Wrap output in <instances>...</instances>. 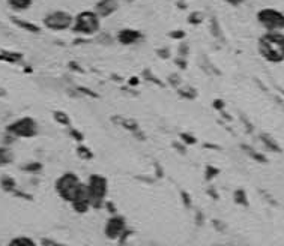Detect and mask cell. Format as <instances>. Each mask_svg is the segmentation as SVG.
Segmentation results:
<instances>
[{
  "label": "cell",
  "mask_w": 284,
  "mask_h": 246,
  "mask_svg": "<svg viewBox=\"0 0 284 246\" xmlns=\"http://www.w3.org/2000/svg\"><path fill=\"white\" fill-rule=\"evenodd\" d=\"M208 195H209L212 200H219V195H218L217 189H214V188H209V189H208Z\"/></svg>",
  "instance_id": "obj_32"
},
{
  "label": "cell",
  "mask_w": 284,
  "mask_h": 246,
  "mask_svg": "<svg viewBox=\"0 0 284 246\" xmlns=\"http://www.w3.org/2000/svg\"><path fill=\"white\" fill-rule=\"evenodd\" d=\"M41 246H71V245L57 242V240H53V239H48V237H43L41 239Z\"/></svg>",
  "instance_id": "obj_24"
},
{
  "label": "cell",
  "mask_w": 284,
  "mask_h": 246,
  "mask_svg": "<svg viewBox=\"0 0 284 246\" xmlns=\"http://www.w3.org/2000/svg\"><path fill=\"white\" fill-rule=\"evenodd\" d=\"M15 23L20 26V27H23L29 32H39V27L35 26V24H30V23H26V21H22V20H15Z\"/></svg>",
  "instance_id": "obj_25"
},
{
  "label": "cell",
  "mask_w": 284,
  "mask_h": 246,
  "mask_svg": "<svg viewBox=\"0 0 284 246\" xmlns=\"http://www.w3.org/2000/svg\"><path fill=\"white\" fill-rule=\"evenodd\" d=\"M212 224H214V227H215L218 231H224V230H226V224H224V222H221L219 219H214Z\"/></svg>",
  "instance_id": "obj_29"
},
{
  "label": "cell",
  "mask_w": 284,
  "mask_h": 246,
  "mask_svg": "<svg viewBox=\"0 0 284 246\" xmlns=\"http://www.w3.org/2000/svg\"><path fill=\"white\" fill-rule=\"evenodd\" d=\"M257 21L266 32L284 30V12L275 8H263L257 12Z\"/></svg>",
  "instance_id": "obj_5"
},
{
  "label": "cell",
  "mask_w": 284,
  "mask_h": 246,
  "mask_svg": "<svg viewBox=\"0 0 284 246\" xmlns=\"http://www.w3.org/2000/svg\"><path fill=\"white\" fill-rule=\"evenodd\" d=\"M8 3L15 11H26L27 8L32 6L33 0H8Z\"/></svg>",
  "instance_id": "obj_18"
},
{
  "label": "cell",
  "mask_w": 284,
  "mask_h": 246,
  "mask_svg": "<svg viewBox=\"0 0 284 246\" xmlns=\"http://www.w3.org/2000/svg\"><path fill=\"white\" fill-rule=\"evenodd\" d=\"M127 230H128L127 219L125 216H122L119 213L111 215L104 224V236L109 240H119Z\"/></svg>",
  "instance_id": "obj_8"
},
{
  "label": "cell",
  "mask_w": 284,
  "mask_h": 246,
  "mask_svg": "<svg viewBox=\"0 0 284 246\" xmlns=\"http://www.w3.org/2000/svg\"><path fill=\"white\" fill-rule=\"evenodd\" d=\"M74 24V17L66 11H54L44 18V26L50 30H68Z\"/></svg>",
  "instance_id": "obj_7"
},
{
  "label": "cell",
  "mask_w": 284,
  "mask_h": 246,
  "mask_svg": "<svg viewBox=\"0 0 284 246\" xmlns=\"http://www.w3.org/2000/svg\"><path fill=\"white\" fill-rule=\"evenodd\" d=\"M99 27H101L99 17L95 14V11H83L77 17H74V24L71 29L77 35L90 36L95 35L99 30Z\"/></svg>",
  "instance_id": "obj_4"
},
{
  "label": "cell",
  "mask_w": 284,
  "mask_h": 246,
  "mask_svg": "<svg viewBox=\"0 0 284 246\" xmlns=\"http://www.w3.org/2000/svg\"><path fill=\"white\" fill-rule=\"evenodd\" d=\"M203 222H205V215H203L200 210H197L196 212V224L198 225V227H201Z\"/></svg>",
  "instance_id": "obj_30"
},
{
  "label": "cell",
  "mask_w": 284,
  "mask_h": 246,
  "mask_svg": "<svg viewBox=\"0 0 284 246\" xmlns=\"http://www.w3.org/2000/svg\"><path fill=\"white\" fill-rule=\"evenodd\" d=\"M180 143H184V144H196V137H193L191 134H187V132H182L180 134Z\"/></svg>",
  "instance_id": "obj_26"
},
{
  "label": "cell",
  "mask_w": 284,
  "mask_h": 246,
  "mask_svg": "<svg viewBox=\"0 0 284 246\" xmlns=\"http://www.w3.org/2000/svg\"><path fill=\"white\" fill-rule=\"evenodd\" d=\"M6 132L14 138H33L38 135V123L32 117H22L8 125Z\"/></svg>",
  "instance_id": "obj_6"
},
{
  "label": "cell",
  "mask_w": 284,
  "mask_h": 246,
  "mask_svg": "<svg viewBox=\"0 0 284 246\" xmlns=\"http://www.w3.org/2000/svg\"><path fill=\"white\" fill-rule=\"evenodd\" d=\"M119 9V0H99L95 5V14L99 18H106Z\"/></svg>",
  "instance_id": "obj_10"
},
{
  "label": "cell",
  "mask_w": 284,
  "mask_h": 246,
  "mask_svg": "<svg viewBox=\"0 0 284 246\" xmlns=\"http://www.w3.org/2000/svg\"><path fill=\"white\" fill-rule=\"evenodd\" d=\"M69 135H71L75 141H78V143H83V141H85V135L81 134L78 129H75V128H71V126H69Z\"/></svg>",
  "instance_id": "obj_27"
},
{
  "label": "cell",
  "mask_w": 284,
  "mask_h": 246,
  "mask_svg": "<svg viewBox=\"0 0 284 246\" xmlns=\"http://www.w3.org/2000/svg\"><path fill=\"white\" fill-rule=\"evenodd\" d=\"M77 155H78V158H81L83 161H90V159H93V153H92V150L89 149V147H86L85 144H80L78 147H77Z\"/></svg>",
  "instance_id": "obj_20"
},
{
  "label": "cell",
  "mask_w": 284,
  "mask_h": 246,
  "mask_svg": "<svg viewBox=\"0 0 284 246\" xmlns=\"http://www.w3.org/2000/svg\"><path fill=\"white\" fill-rule=\"evenodd\" d=\"M12 161H14V152L9 147L0 146V167L9 165Z\"/></svg>",
  "instance_id": "obj_17"
},
{
  "label": "cell",
  "mask_w": 284,
  "mask_h": 246,
  "mask_svg": "<svg viewBox=\"0 0 284 246\" xmlns=\"http://www.w3.org/2000/svg\"><path fill=\"white\" fill-rule=\"evenodd\" d=\"M180 200H182V204L185 206V209H191L193 207V198H191V195L187 191H180Z\"/></svg>",
  "instance_id": "obj_23"
},
{
  "label": "cell",
  "mask_w": 284,
  "mask_h": 246,
  "mask_svg": "<svg viewBox=\"0 0 284 246\" xmlns=\"http://www.w3.org/2000/svg\"><path fill=\"white\" fill-rule=\"evenodd\" d=\"M104 209L107 210V213H110V216L111 215H117L119 212H117V207L114 206V203L113 201H106V204H104Z\"/></svg>",
  "instance_id": "obj_28"
},
{
  "label": "cell",
  "mask_w": 284,
  "mask_h": 246,
  "mask_svg": "<svg viewBox=\"0 0 284 246\" xmlns=\"http://www.w3.org/2000/svg\"><path fill=\"white\" fill-rule=\"evenodd\" d=\"M240 149L245 152L253 161H256V162H259V164H268V158L263 155V153H260V152H257L254 147H251V146H248V144H240Z\"/></svg>",
  "instance_id": "obj_13"
},
{
  "label": "cell",
  "mask_w": 284,
  "mask_h": 246,
  "mask_svg": "<svg viewBox=\"0 0 284 246\" xmlns=\"http://www.w3.org/2000/svg\"><path fill=\"white\" fill-rule=\"evenodd\" d=\"M71 207L78 215H85V213H87L92 209V206H90V197H89V191H87L86 183L81 184V188L78 189L77 195L71 201Z\"/></svg>",
  "instance_id": "obj_9"
},
{
  "label": "cell",
  "mask_w": 284,
  "mask_h": 246,
  "mask_svg": "<svg viewBox=\"0 0 284 246\" xmlns=\"http://www.w3.org/2000/svg\"><path fill=\"white\" fill-rule=\"evenodd\" d=\"M177 150H180L182 153H185V147H182V144H180V141H179V144H177V143H175V144H173Z\"/></svg>",
  "instance_id": "obj_35"
},
{
  "label": "cell",
  "mask_w": 284,
  "mask_h": 246,
  "mask_svg": "<svg viewBox=\"0 0 284 246\" xmlns=\"http://www.w3.org/2000/svg\"><path fill=\"white\" fill-rule=\"evenodd\" d=\"M214 107L217 110H222V108H224V102H222V101H215L214 102Z\"/></svg>",
  "instance_id": "obj_34"
},
{
  "label": "cell",
  "mask_w": 284,
  "mask_h": 246,
  "mask_svg": "<svg viewBox=\"0 0 284 246\" xmlns=\"http://www.w3.org/2000/svg\"><path fill=\"white\" fill-rule=\"evenodd\" d=\"M141 39H143V33H140L138 30L134 29H124L117 33V41L122 45H132Z\"/></svg>",
  "instance_id": "obj_11"
},
{
  "label": "cell",
  "mask_w": 284,
  "mask_h": 246,
  "mask_svg": "<svg viewBox=\"0 0 284 246\" xmlns=\"http://www.w3.org/2000/svg\"><path fill=\"white\" fill-rule=\"evenodd\" d=\"M233 201L238 204V206H242V207H248V206H250L247 191H245V189H242V188L235 189V192H233Z\"/></svg>",
  "instance_id": "obj_14"
},
{
  "label": "cell",
  "mask_w": 284,
  "mask_h": 246,
  "mask_svg": "<svg viewBox=\"0 0 284 246\" xmlns=\"http://www.w3.org/2000/svg\"><path fill=\"white\" fill-rule=\"evenodd\" d=\"M53 116H54V120H56L57 123H60V125H64V126H71V119L68 117L66 113H64V111H54Z\"/></svg>",
  "instance_id": "obj_21"
},
{
  "label": "cell",
  "mask_w": 284,
  "mask_h": 246,
  "mask_svg": "<svg viewBox=\"0 0 284 246\" xmlns=\"http://www.w3.org/2000/svg\"><path fill=\"white\" fill-rule=\"evenodd\" d=\"M201 18H203V15H201V14H198V12H196V14H193V15L190 17V23L197 24V23H200V21H201Z\"/></svg>",
  "instance_id": "obj_31"
},
{
  "label": "cell",
  "mask_w": 284,
  "mask_h": 246,
  "mask_svg": "<svg viewBox=\"0 0 284 246\" xmlns=\"http://www.w3.org/2000/svg\"><path fill=\"white\" fill-rule=\"evenodd\" d=\"M8 246H39L32 237H27V236H18V237H14Z\"/></svg>",
  "instance_id": "obj_16"
},
{
  "label": "cell",
  "mask_w": 284,
  "mask_h": 246,
  "mask_svg": "<svg viewBox=\"0 0 284 246\" xmlns=\"http://www.w3.org/2000/svg\"><path fill=\"white\" fill-rule=\"evenodd\" d=\"M81 184H83V182L80 180V177L75 173L66 171V173H64L62 176H59L56 179V182H54V189H56V194L60 198L71 204V201L77 195L78 189L81 188Z\"/></svg>",
  "instance_id": "obj_3"
},
{
  "label": "cell",
  "mask_w": 284,
  "mask_h": 246,
  "mask_svg": "<svg viewBox=\"0 0 284 246\" xmlns=\"http://www.w3.org/2000/svg\"><path fill=\"white\" fill-rule=\"evenodd\" d=\"M259 140H260L262 144L265 146L266 150H269L272 153H283V147L278 144V141L272 135H269L266 132H262V134H259Z\"/></svg>",
  "instance_id": "obj_12"
},
{
  "label": "cell",
  "mask_w": 284,
  "mask_h": 246,
  "mask_svg": "<svg viewBox=\"0 0 284 246\" xmlns=\"http://www.w3.org/2000/svg\"><path fill=\"white\" fill-rule=\"evenodd\" d=\"M86 186L89 191L92 209H95V210L104 209V204H106L107 195H109L107 177H104L103 174H90L87 182H86Z\"/></svg>",
  "instance_id": "obj_2"
},
{
  "label": "cell",
  "mask_w": 284,
  "mask_h": 246,
  "mask_svg": "<svg viewBox=\"0 0 284 246\" xmlns=\"http://www.w3.org/2000/svg\"><path fill=\"white\" fill-rule=\"evenodd\" d=\"M227 3H230L232 6H239V5H242L243 2H247V0H226Z\"/></svg>",
  "instance_id": "obj_33"
},
{
  "label": "cell",
  "mask_w": 284,
  "mask_h": 246,
  "mask_svg": "<svg viewBox=\"0 0 284 246\" xmlns=\"http://www.w3.org/2000/svg\"><path fill=\"white\" fill-rule=\"evenodd\" d=\"M43 164L41 162H29V164H24V165L22 167V170L23 171H26V173H30V174H38V173H41L43 171Z\"/></svg>",
  "instance_id": "obj_19"
},
{
  "label": "cell",
  "mask_w": 284,
  "mask_h": 246,
  "mask_svg": "<svg viewBox=\"0 0 284 246\" xmlns=\"http://www.w3.org/2000/svg\"><path fill=\"white\" fill-rule=\"evenodd\" d=\"M0 188H2L5 192L14 194L17 191V182L11 176H3L2 179H0Z\"/></svg>",
  "instance_id": "obj_15"
},
{
  "label": "cell",
  "mask_w": 284,
  "mask_h": 246,
  "mask_svg": "<svg viewBox=\"0 0 284 246\" xmlns=\"http://www.w3.org/2000/svg\"><path fill=\"white\" fill-rule=\"evenodd\" d=\"M257 48L260 56L269 63H283L284 62V33L266 32L259 38Z\"/></svg>",
  "instance_id": "obj_1"
},
{
  "label": "cell",
  "mask_w": 284,
  "mask_h": 246,
  "mask_svg": "<svg viewBox=\"0 0 284 246\" xmlns=\"http://www.w3.org/2000/svg\"><path fill=\"white\" fill-rule=\"evenodd\" d=\"M218 174H219V170H218L217 167H214V165H206V168H205V179H206V182L214 180Z\"/></svg>",
  "instance_id": "obj_22"
}]
</instances>
